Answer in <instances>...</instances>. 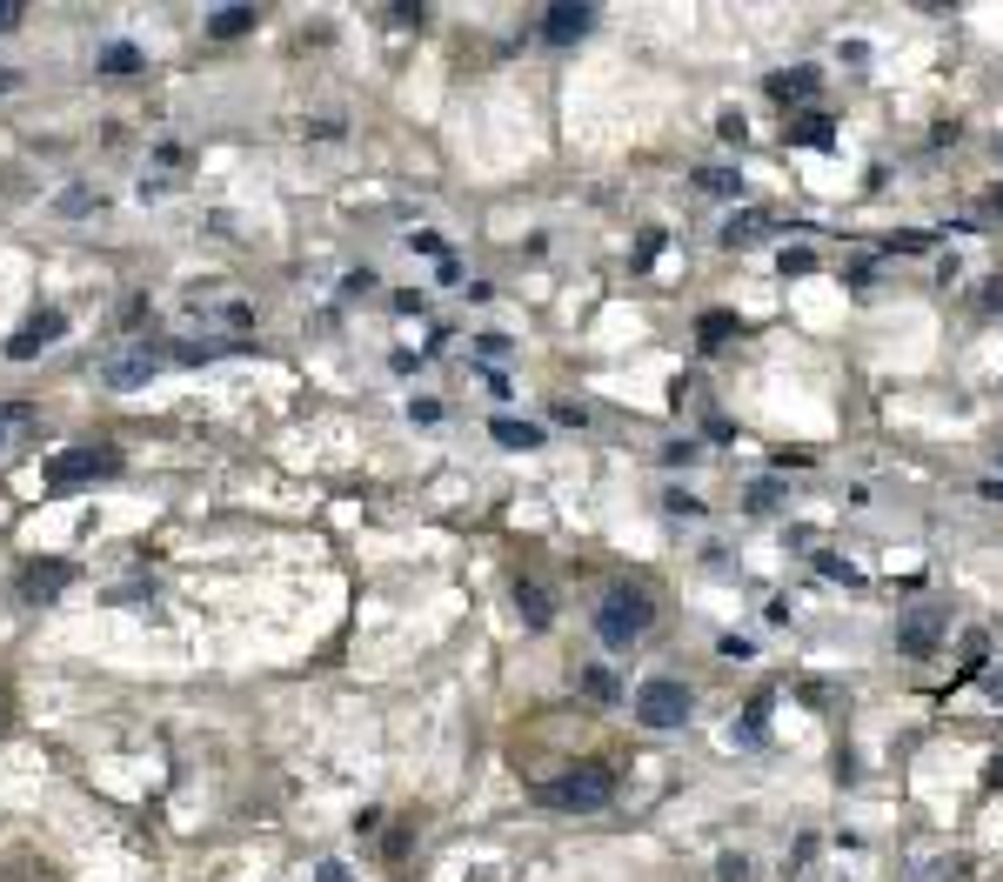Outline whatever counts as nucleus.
<instances>
[{"mask_svg": "<svg viewBox=\"0 0 1003 882\" xmlns=\"http://www.w3.org/2000/svg\"><path fill=\"white\" fill-rule=\"evenodd\" d=\"M870 282H877V261H870V254L850 261V288H870Z\"/></svg>", "mask_w": 1003, "mask_h": 882, "instance_id": "nucleus-29", "label": "nucleus"}, {"mask_svg": "<svg viewBox=\"0 0 1003 882\" xmlns=\"http://www.w3.org/2000/svg\"><path fill=\"white\" fill-rule=\"evenodd\" d=\"M809 268H816L809 247H783V275H809Z\"/></svg>", "mask_w": 1003, "mask_h": 882, "instance_id": "nucleus-25", "label": "nucleus"}, {"mask_svg": "<svg viewBox=\"0 0 1003 882\" xmlns=\"http://www.w3.org/2000/svg\"><path fill=\"white\" fill-rule=\"evenodd\" d=\"M944 636H950L944 608H910L903 622H896V649H903V655H916V662L937 655V649H944Z\"/></svg>", "mask_w": 1003, "mask_h": 882, "instance_id": "nucleus-6", "label": "nucleus"}, {"mask_svg": "<svg viewBox=\"0 0 1003 882\" xmlns=\"http://www.w3.org/2000/svg\"><path fill=\"white\" fill-rule=\"evenodd\" d=\"M516 608H522L529 629H549V622H555V608H549V588H542V582H522V588H516Z\"/></svg>", "mask_w": 1003, "mask_h": 882, "instance_id": "nucleus-14", "label": "nucleus"}, {"mask_svg": "<svg viewBox=\"0 0 1003 882\" xmlns=\"http://www.w3.org/2000/svg\"><path fill=\"white\" fill-rule=\"evenodd\" d=\"M716 882H749V856H723V862H716Z\"/></svg>", "mask_w": 1003, "mask_h": 882, "instance_id": "nucleus-24", "label": "nucleus"}, {"mask_svg": "<svg viewBox=\"0 0 1003 882\" xmlns=\"http://www.w3.org/2000/svg\"><path fill=\"white\" fill-rule=\"evenodd\" d=\"M121 468V449H60L54 462H47V488H88V482H101V475H114Z\"/></svg>", "mask_w": 1003, "mask_h": 882, "instance_id": "nucleus-4", "label": "nucleus"}, {"mask_svg": "<svg viewBox=\"0 0 1003 882\" xmlns=\"http://www.w3.org/2000/svg\"><path fill=\"white\" fill-rule=\"evenodd\" d=\"M649 622H655V602H649L642 588H629V582H622V588H609V595H603V608H596V636H603V649H629Z\"/></svg>", "mask_w": 1003, "mask_h": 882, "instance_id": "nucleus-1", "label": "nucleus"}, {"mask_svg": "<svg viewBox=\"0 0 1003 882\" xmlns=\"http://www.w3.org/2000/svg\"><path fill=\"white\" fill-rule=\"evenodd\" d=\"M996 147H1003V141H996Z\"/></svg>", "mask_w": 1003, "mask_h": 882, "instance_id": "nucleus-37", "label": "nucleus"}, {"mask_svg": "<svg viewBox=\"0 0 1003 882\" xmlns=\"http://www.w3.org/2000/svg\"><path fill=\"white\" fill-rule=\"evenodd\" d=\"M154 368H161V348L154 341H128V348H108L101 355V382L108 388H141V382H154Z\"/></svg>", "mask_w": 1003, "mask_h": 882, "instance_id": "nucleus-5", "label": "nucleus"}, {"mask_svg": "<svg viewBox=\"0 0 1003 882\" xmlns=\"http://www.w3.org/2000/svg\"><path fill=\"white\" fill-rule=\"evenodd\" d=\"M616 796V769L609 762H575L562 782H549V803L569 809V816H589V809H609Z\"/></svg>", "mask_w": 1003, "mask_h": 882, "instance_id": "nucleus-2", "label": "nucleus"}, {"mask_svg": "<svg viewBox=\"0 0 1003 882\" xmlns=\"http://www.w3.org/2000/svg\"><path fill=\"white\" fill-rule=\"evenodd\" d=\"M776 501H783V488H776V482H757V488H749V508H757V515H770Z\"/></svg>", "mask_w": 1003, "mask_h": 882, "instance_id": "nucleus-23", "label": "nucleus"}, {"mask_svg": "<svg viewBox=\"0 0 1003 882\" xmlns=\"http://www.w3.org/2000/svg\"><path fill=\"white\" fill-rule=\"evenodd\" d=\"M770 702H776V695H757V702L742 709V723H736V742H763V729H770Z\"/></svg>", "mask_w": 1003, "mask_h": 882, "instance_id": "nucleus-16", "label": "nucleus"}, {"mask_svg": "<svg viewBox=\"0 0 1003 882\" xmlns=\"http://www.w3.org/2000/svg\"><path fill=\"white\" fill-rule=\"evenodd\" d=\"M816 67H783V74H770V95L776 101H816Z\"/></svg>", "mask_w": 1003, "mask_h": 882, "instance_id": "nucleus-12", "label": "nucleus"}, {"mask_svg": "<svg viewBox=\"0 0 1003 882\" xmlns=\"http://www.w3.org/2000/svg\"><path fill=\"white\" fill-rule=\"evenodd\" d=\"M589 27H596V8H589V0H562V8H549V14H542V41H555V47L582 41Z\"/></svg>", "mask_w": 1003, "mask_h": 882, "instance_id": "nucleus-8", "label": "nucleus"}, {"mask_svg": "<svg viewBox=\"0 0 1003 882\" xmlns=\"http://www.w3.org/2000/svg\"><path fill=\"white\" fill-rule=\"evenodd\" d=\"M977 495H983V501H1003V475H990V482H977Z\"/></svg>", "mask_w": 1003, "mask_h": 882, "instance_id": "nucleus-35", "label": "nucleus"}, {"mask_svg": "<svg viewBox=\"0 0 1003 882\" xmlns=\"http://www.w3.org/2000/svg\"><path fill=\"white\" fill-rule=\"evenodd\" d=\"M770 228H776V214H763V208H736V214L723 221V247H757Z\"/></svg>", "mask_w": 1003, "mask_h": 882, "instance_id": "nucleus-9", "label": "nucleus"}, {"mask_svg": "<svg viewBox=\"0 0 1003 882\" xmlns=\"http://www.w3.org/2000/svg\"><path fill=\"white\" fill-rule=\"evenodd\" d=\"M696 334H703V348H723L729 334H742V321H736V315H723V308H709V315L696 321Z\"/></svg>", "mask_w": 1003, "mask_h": 882, "instance_id": "nucleus-18", "label": "nucleus"}, {"mask_svg": "<svg viewBox=\"0 0 1003 882\" xmlns=\"http://www.w3.org/2000/svg\"><path fill=\"white\" fill-rule=\"evenodd\" d=\"M636 723L642 729H683L690 723V688L676 675H649L636 688Z\"/></svg>", "mask_w": 1003, "mask_h": 882, "instance_id": "nucleus-3", "label": "nucleus"}, {"mask_svg": "<svg viewBox=\"0 0 1003 882\" xmlns=\"http://www.w3.org/2000/svg\"><path fill=\"white\" fill-rule=\"evenodd\" d=\"M141 67V47L134 41H108L101 47V74H134Z\"/></svg>", "mask_w": 1003, "mask_h": 882, "instance_id": "nucleus-19", "label": "nucleus"}, {"mask_svg": "<svg viewBox=\"0 0 1003 882\" xmlns=\"http://www.w3.org/2000/svg\"><path fill=\"white\" fill-rule=\"evenodd\" d=\"M27 421V408L21 401H8V408H0V441H8V428H21Z\"/></svg>", "mask_w": 1003, "mask_h": 882, "instance_id": "nucleus-31", "label": "nucleus"}, {"mask_svg": "<svg viewBox=\"0 0 1003 882\" xmlns=\"http://www.w3.org/2000/svg\"><path fill=\"white\" fill-rule=\"evenodd\" d=\"M716 655H729V662H749V655H757V642H742V636H723V642H716Z\"/></svg>", "mask_w": 1003, "mask_h": 882, "instance_id": "nucleus-27", "label": "nucleus"}, {"mask_svg": "<svg viewBox=\"0 0 1003 882\" xmlns=\"http://www.w3.org/2000/svg\"><path fill=\"white\" fill-rule=\"evenodd\" d=\"M716 134H723V141H736V147H742V141H749V121H742V114H736V108H729V114H716Z\"/></svg>", "mask_w": 1003, "mask_h": 882, "instance_id": "nucleus-22", "label": "nucleus"}, {"mask_svg": "<svg viewBox=\"0 0 1003 882\" xmlns=\"http://www.w3.org/2000/svg\"><path fill=\"white\" fill-rule=\"evenodd\" d=\"M60 334H67V315H60V308H41L21 334H8V362H34L41 348H54Z\"/></svg>", "mask_w": 1003, "mask_h": 882, "instance_id": "nucleus-7", "label": "nucleus"}, {"mask_svg": "<svg viewBox=\"0 0 1003 882\" xmlns=\"http://www.w3.org/2000/svg\"><path fill=\"white\" fill-rule=\"evenodd\" d=\"M74 582V562H34L27 569V602H54Z\"/></svg>", "mask_w": 1003, "mask_h": 882, "instance_id": "nucleus-11", "label": "nucleus"}, {"mask_svg": "<svg viewBox=\"0 0 1003 882\" xmlns=\"http://www.w3.org/2000/svg\"><path fill=\"white\" fill-rule=\"evenodd\" d=\"M990 789H1003V756H990Z\"/></svg>", "mask_w": 1003, "mask_h": 882, "instance_id": "nucleus-36", "label": "nucleus"}, {"mask_svg": "<svg viewBox=\"0 0 1003 882\" xmlns=\"http://www.w3.org/2000/svg\"><path fill=\"white\" fill-rule=\"evenodd\" d=\"M475 355H482V362H502V355H509V341H502V334H482Z\"/></svg>", "mask_w": 1003, "mask_h": 882, "instance_id": "nucleus-28", "label": "nucleus"}, {"mask_svg": "<svg viewBox=\"0 0 1003 882\" xmlns=\"http://www.w3.org/2000/svg\"><path fill=\"white\" fill-rule=\"evenodd\" d=\"M816 569H823L829 582H844V588H863V575H857V569L844 562V555H816Z\"/></svg>", "mask_w": 1003, "mask_h": 882, "instance_id": "nucleus-21", "label": "nucleus"}, {"mask_svg": "<svg viewBox=\"0 0 1003 882\" xmlns=\"http://www.w3.org/2000/svg\"><path fill=\"white\" fill-rule=\"evenodd\" d=\"M21 27V0H0V34H14Z\"/></svg>", "mask_w": 1003, "mask_h": 882, "instance_id": "nucleus-32", "label": "nucleus"}, {"mask_svg": "<svg viewBox=\"0 0 1003 882\" xmlns=\"http://www.w3.org/2000/svg\"><path fill=\"white\" fill-rule=\"evenodd\" d=\"M247 27H255V8H221V14L208 21V34H214V41H241Z\"/></svg>", "mask_w": 1003, "mask_h": 882, "instance_id": "nucleus-17", "label": "nucleus"}, {"mask_svg": "<svg viewBox=\"0 0 1003 882\" xmlns=\"http://www.w3.org/2000/svg\"><path fill=\"white\" fill-rule=\"evenodd\" d=\"M783 134H790V147H829V141H836V121H829L823 108H803L796 121H783Z\"/></svg>", "mask_w": 1003, "mask_h": 882, "instance_id": "nucleus-10", "label": "nucleus"}, {"mask_svg": "<svg viewBox=\"0 0 1003 882\" xmlns=\"http://www.w3.org/2000/svg\"><path fill=\"white\" fill-rule=\"evenodd\" d=\"M555 421L562 428H589V408H582V401H555Z\"/></svg>", "mask_w": 1003, "mask_h": 882, "instance_id": "nucleus-26", "label": "nucleus"}, {"mask_svg": "<svg viewBox=\"0 0 1003 882\" xmlns=\"http://www.w3.org/2000/svg\"><path fill=\"white\" fill-rule=\"evenodd\" d=\"M696 188L729 201V195H742V167H696Z\"/></svg>", "mask_w": 1003, "mask_h": 882, "instance_id": "nucleus-15", "label": "nucleus"}, {"mask_svg": "<svg viewBox=\"0 0 1003 882\" xmlns=\"http://www.w3.org/2000/svg\"><path fill=\"white\" fill-rule=\"evenodd\" d=\"M488 434L502 441V449H542V428H536L529 415H502V421H495Z\"/></svg>", "mask_w": 1003, "mask_h": 882, "instance_id": "nucleus-13", "label": "nucleus"}, {"mask_svg": "<svg viewBox=\"0 0 1003 882\" xmlns=\"http://www.w3.org/2000/svg\"><path fill=\"white\" fill-rule=\"evenodd\" d=\"M662 462H676V468H683V462H696V441H669Z\"/></svg>", "mask_w": 1003, "mask_h": 882, "instance_id": "nucleus-30", "label": "nucleus"}, {"mask_svg": "<svg viewBox=\"0 0 1003 882\" xmlns=\"http://www.w3.org/2000/svg\"><path fill=\"white\" fill-rule=\"evenodd\" d=\"M983 214H990V221H1003V181H996V188L983 195Z\"/></svg>", "mask_w": 1003, "mask_h": 882, "instance_id": "nucleus-33", "label": "nucleus"}, {"mask_svg": "<svg viewBox=\"0 0 1003 882\" xmlns=\"http://www.w3.org/2000/svg\"><path fill=\"white\" fill-rule=\"evenodd\" d=\"M315 882H349V869H342V862H321V869H315Z\"/></svg>", "mask_w": 1003, "mask_h": 882, "instance_id": "nucleus-34", "label": "nucleus"}, {"mask_svg": "<svg viewBox=\"0 0 1003 882\" xmlns=\"http://www.w3.org/2000/svg\"><path fill=\"white\" fill-rule=\"evenodd\" d=\"M575 682H582V695H596V702H622V688H616V675H609V669H582Z\"/></svg>", "mask_w": 1003, "mask_h": 882, "instance_id": "nucleus-20", "label": "nucleus"}]
</instances>
